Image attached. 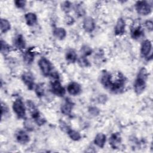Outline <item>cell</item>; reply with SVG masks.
Returning a JSON list of instances; mask_svg holds the SVG:
<instances>
[{
	"instance_id": "cell-10",
	"label": "cell",
	"mask_w": 153,
	"mask_h": 153,
	"mask_svg": "<svg viewBox=\"0 0 153 153\" xmlns=\"http://www.w3.org/2000/svg\"><path fill=\"white\" fill-rule=\"evenodd\" d=\"M22 79L29 90L33 89L34 86V78L32 74L30 72H25L22 76Z\"/></svg>"
},
{
	"instance_id": "cell-12",
	"label": "cell",
	"mask_w": 153,
	"mask_h": 153,
	"mask_svg": "<svg viewBox=\"0 0 153 153\" xmlns=\"http://www.w3.org/2000/svg\"><path fill=\"white\" fill-rule=\"evenodd\" d=\"M67 91L70 94L75 96L81 92V88L78 83L76 82H71L67 87Z\"/></svg>"
},
{
	"instance_id": "cell-28",
	"label": "cell",
	"mask_w": 153,
	"mask_h": 153,
	"mask_svg": "<svg viewBox=\"0 0 153 153\" xmlns=\"http://www.w3.org/2000/svg\"><path fill=\"white\" fill-rule=\"evenodd\" d=\"M35 93H36V94L38 97H41V96H42L44 95V89L43 84H38L36 86Z\"/></svg>"
},
{
	"instance_id": "cell-30",
	"label": "cell",
	"mask_w": 153,
	"mask_h": 153,
	"mask_svg": "<svg viewBox=\"0 0 153 153\" xmlns=\"http://www.w3.org/2000/svg\"><path fill=\"white\" fill-rule=\"evenodd\" d=\"M26 2L25 1H20V0L14 1V4L16 6L19 8H22L25 7V6L26 5Z\"/></svg>"
},
{
	"instance_id": "cell-4",
	"label": "cell",
	"mask_w": 153,
	"mask_h": 153,
	"mask_svg": "<svg viewBox=\"0 0 153 153\" xmlns=\"http://www.w3.org/2000/svg\"><path fill=\"white\" fill-rule=\"evenodd\" d=\"M13 109L14 113L19 118H25L26 108L21 99H17L13 103Z\"/></svg>"
},
{
	"instance_id": "cell-29",
	"label": "cell",
	"mask_w": 153,
	"mask_h": 153,
	"mask_svg": "<svg viewBox=\"0 0 153 153\" xmlns=\"http://www.w3.org/2000/svg\"><path fill=\"white\" fill-rule=\"evenodd\" d=\"M81 53L82 54V56L87 57V56H89L91 54L92 50H91V48L85 45V46H84V47H82Z\"/></svg>"
},
{
	"instance_id": "cell-18",
	"label": "cell",
	"mask_w": 153,
	"mask_h": 153,
	"mask_svg": "<svg viewBox=\"0 0 153 153\" xmlns=\"http://www.w3.org/2000/svg\"><path fill=\"white\" fill-rule=\"evenodd\" d=\"M35 56V53L33 51L32 48L27 50L24 54L23 56V60L25 63L27 65L31 64L34 60V58Z\"/></svg>"
},
{
	"instance_id": "cell-5",
	"label": "cell",
	"mask_w": 153,
	"mask_h": 153,
	"mask_svg": "<svg viewBox=\"0 0 153 153\" xmlns=\"http://www.w3.org/2000/svg\"><path fill=\"white\" fill-rule=\"evenodd\" d=\"M50 85L51 91L54 94L59 97H62L65 94V89L61 84L59 79H53Z\"/></svg>"
},
{
	"instance_id": "cell-8",
	"label": "cell",
	"mask_w": 153,
	"mask_h": 153,
	"mask_svg": "<svg viewBox=\"0 0 153 153\" xmlns=\"http://www.w3.org/2000/svg\"><path fill=\"white\" fill-rule=\"evenodd\" d=\"M73 106V102L69 99L67 98L65 100L64 102L62 103L61 106V112L65 115H69L71 114Z\"/></svg>"
},
{
	"instance_id": "cell-31",
	"label": "cell",
	"mask_w": 153,
	"mask_h": 153,
	"mask_svg": "<svg viewBox=\"0 0 153 153\" xmlns=\"http://www.w3.org/2000/svg\"><path fill=\"white\" fill-rule=\"evenodd\" d=\"M1 115H2V118H3L4 115H6L7 114H8V109L7 108V107L5 105H4L3 104H2L1 106Z\"/></svg>"
},
{
	"instance_id": "cell-21",
	"label": "cell",
	"mask_w": 153,
	"mask_h": 153,
	"mask_svg": "<svg viewBox=\"0 0 153 153\" xmlns=\"http://www.w3.org/2000/svg\"><path fill=\"white\" fill-rule=\"evenodd\" d=\"M26 24L29 26H33L37 21V17L35 13H27L25 16Z\"/></svg>"
},
{
	"instance_id": "cell-6",
	"label": "cell",
	"mask_w": 153,
	"mask_h": 153,
	"mask_svg": "<svg viewBox=\"0 0 153 153\" xmlns=\"http://www.w3.org/2000/svg\"><path fill=\"white\" fill-rule=\"evenodd\" d=\"M38 66L44 76H48L52 72V65L45 57H41L38 60Z\"/></svg>"
},
{
	"instance_id": "cell-16",
	"label": "cell",
	"mask_w": 153,
	"mask_h": 153,
	"mask_svg": "<svg viewBox=\"0 0 153 153\" xmlns=\"http://www.w3.org/2000/svg\"><path fill=\"white\" fill-rule=\"evenodd\" d=\"M121 136L119 133H113L109 138V144L113 149L118 148L121 143Z\"/></svg>"
},
{
	"instance_id": "cell-20",
	"label": "cell",
	"mask_w": 153,
	"mask_h": 153,
	"mask_svg": "<svg viewBox=\"0 0 153 153\" xmlns=\"http://www.w3.org/2000/svg\"><path fill=\"white\" fill-rule=\"evenodd\" d=\"M106 142V136L102 133H99L97 134L94 140V143L96 145H97L99 148H103Z\"/></svg>"
},
{
	"instance_id": "cell-26",
	"label": "cell",
	"mask_w": 153,
	"mask_h": 153,
	"mask_svg": "<svg viewBox=\"0 0 153 153\" xmlns=\"http://www.w3.org/2000/svg\"><path fill=\"white\" fill-rule=\"evenodd\" d=\"M9 51H10V46L8 45V44L6 42H5L2 39H1V51L2 54L5 55L9 52Z\"/></svg>"
},
{
	"instance_id": "cell-19",
	"label": "cell",
	"mask_w": 153,
	"mask_h": 153,
	"mask_svg": "<svg viewBox=\"0 0 153 153\" xmlns=\"http://www.w3.org/2000/svg\"><path fill=\"white\" fill-rule=\"evenodd\" d=\"M143 33V30L140 26L137 25L134 26L131 29V36L134 39H139Z\"/></svg>"
},
{
	"instance_id": "cell-33",
	"label": "cell",
	"mask_w": 153,
	"mask_h": 153,
	"mask_svg": "<svg viewBox=\"0 0 153 153\" xmlns=\"http://www.w3.org/2000/svg\"><path fill=\"white\" fill-rule=\"evenodd\" d=\"M146 26L149 30H152V22L151 21H148L146 23Z\"/></svg>"
},
{
	"instance_id": "cell-1",
	"label": "cell",
	"mask_w": 153,
	"mask_h": 153,
	"mask_svg": "<svg viewBox=\"0 0 153 153\" xmlns=\"http://www.w3.org/2000/svg\"><path fill=\"white\" fill-rule=\"evenodd\" d=\"M147 78L148 74L146 69L143 68L140 69L134 84V91L137 94H140L145 90Z\"/></svg>"
},
{
	"instance_id": "cell-25",
	"label": "cell",
	"mask_w": 153,
	"mask_h": 153,
	"mask_svg": "<svg viewBox=\"0 0 153 153\" xmlns=\"http://www.w3.org/2000/svg\"><path fill=\"white\" fill-rule=\"evenodd\" d=\"M67 133H68L69 137L71 139H72L73 140H75V141L79 140L81 137L79 133L75 131V130H72V129L69 128L67 131Z\"/></svg>"
},
{
	"instance_id": "cell-24",
	"label": "cell",
	"mask_w": 153,
	"mask_h": 153,
	"mask_svg": "<svg viewBox=\"0 0 153 153\" xmlns=\"http://www.w3.org/2000/svg\"><path fill=\"white\" fill-rule=\"evenodd\" d=\"M10 23L5 19H1V30L2 33H6L10 30Z\"/></svg>"
},
{
	"instance_id": "cell-3",
	"label": "cell",
	"mask_w": 153,
	"mask_h": 153,
	"mask_svg": "<svg viewBox=\"0 0 153 153\" xmlns=\"http://www.w3.org/2000/svg\"><path fill=\"white\" fill-rule=\"evenodd\" d=\"M27 106L29 110V112L31 114V116L33 119H34L36 123L38 125H42L45 123V120L40 115L39 111L36 108L34 103L30 101L27 100Z\"/></svg>"
},
{
	"instance_id": "cell-11",
	"label": "cell",
	"mask_w": 153,
	"mask_h": 153,
	"mask_svg": "<svg viewBox=\"0 0 153 153\" xmlns=\"http://www.w3.org/2000/svg\"><path fill=\"white\" fill-rule=\"evenodd\" d=\"M95 22L91 17H87L83 21V28L87 32H91L95 29Z\"/></svg>"
},
{
	"instance_id": "cell-27",
	"label": "cell",
	"mask_w": 153,
	"mask_h": 153,
	"mask_svg": "<svg viewBox=\"0 0 153 153\" xmlns=\"http://www.w3.org/2000/svg\"><path fill=\"white\" fill-rule=\"evenodd\" d=\"M78 63L80 66L88 67L90 66V63L85 56H82L78 59Z\"/></svg>"
},
{
	"instance_id": "cell-9",
	"label": "cell",
	"mask_w": 153,
	"mask_h": 153,
	"mask_svg": "<svg viewBox=\"0 0 153 153\" xmlns=\"http://www.w3.org/2000/svg\"><path fill=\"white\" fill-rule=\"evenodd\" d=\"M152 48V44L151 42L148 40H145L141 45L140 48V54L141 56L143 57H148V55L151 51Z\"/></svg>"
},
{
	"instance_id": "cell-13",
	"label": "cell",
	"mask_w": 153,
	"mask_h": 153,
	"mask_svg": "<svg viewBox=\"0 0 153 153\" xmlns=\"http://www.w3.org/2000/svg\"><path fill=\"white\" fill-rule=\"evenodd\" d=\"M126 24L124 20L122 18H119L116 23L114 32L116 35H121L125 32Z\"/></svg>"
},
{
	"instance_id": "cell-15",
	"label": "cell",
	"mask_w": 153,
	"mask_h": 153,
	"mask_svg": "<svg viewBox=\"0 0 153 153\" xmlns=\"http://www.w3.org/2000/svg\"><path fill=\"white\" fill-rule=\"evenodd\" d=\"M13 44L14 47L18 49H23L26 47V41L23 36L20 34L16 35L14 38Z\"/></svg>"
},
{
	"instance_id": "cell-22",
	"label": "cell",
	"mask_w": 153,
	"mask_h": 153,
	"mask_svg": "<svg viewBox=\"0 0 153 153\" xmlns=\"http://www.w3.org/2000/svg\"><path fill=\"white\" fill-rule=\"evenodd\" d=\"M66 60L69 63H74L77 60V54L76 52L72 50H68L65 54Z\"/></svg>"
},
{
	"instance_id": "cell-2",
	"label": "cell",
	"mask_w": 153,
	"mask_h": 153,
	"mask_svg": "<svg viewBox=\"0 0 153 153\" xmlns=\"http://www.w3.org/2000/svg\"><path fill=\"white\" fill-rule=\"evenodd\" d=\"M118 77L115 79H113L112 76L111 77V81L109 87V89L114 93H120L123 90L125 85V78L124 76L120 73L118 74Z\"/></svg>"
},
{
	"instance_id": "cell-17",
	"label": "cell",
	"mask_w": 153,
	"mask_h": 153,
	"mask_svg": "<svg viewBox=\"0 0 153 153\" xmlns=\"http://www.w3.org/2000/svg\"><path fill=\"white\" fill-rule=\"evenodd\" d=\"M111 77L112 75H111V74L106 71L103 72L101 75L100 82L106 88H109V87L111 81Z\"/></svg>"
},
{
	"instance_id": "cell-32",
	"label": "cell",
	"mask_w": 153,
	"mask_h": 153,
	"mask_svg": "<svg viewBox=\"0 0 153 153\" xmlns=\"http://www.w3.org/2000/svg\"><path fill=\"white\" fill-rule=\"evenodd\" d=\"M62 6H63V8L64 9V10H67L70 8L71 4H69V2H64V4H63Z\"/></svg>"
},
{
	"instance_id": "cell-14",
	"label": "cell",
	"mask_w": 153,
	"mask_h": 153,
	"mask_svg": "<svg viewBox=\"0 0 153 153\" xmlns=\"http://www.w3.org/2000/svg\"><path fill=\"white\" fill-rule=\"evenodd\" d=\"M17 141L21 144H26L29 141V136L23 130L19 131L16 135Z\"/></svg>"
},
{
	"instance_id": "cell-23",
	"label": "cell",
	"mask_w": 153,
	"mask_h": 153,
	"mask_svg": "<svg viewBox=\"0 0 153 153\" xmlns=\"http://www.w3.org/2000/svg\"><path fill=\"white\" fill-rule=\"evenodd\" d=\"M53 35L58 39L62 40L65 38L66 35V32L63 27H56L53 30Z\"/></svg>"
},
{
	"instance_id": "cell-7",
	"label": "cell",
	"mask_w": 153,
	"mask_h": 153,
	"mask_svg": "<svg viewBox=\"0 0 153 153\" xmlns=\"http://www.w3.org/2000/svg\"><path fill=\"white\" fill-rule=\"evenodd\" d=\"M136 10L137 12L142 16H146L151 13V7L149 3L145 1H137L136 3Z\"/></svg>"
}]
</instances>
